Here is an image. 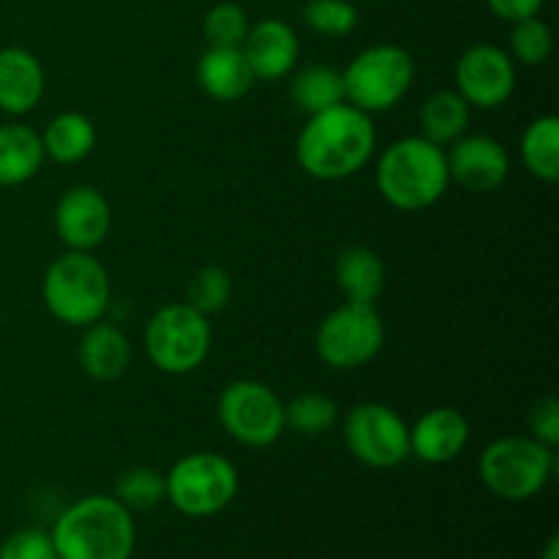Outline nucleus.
I'll use <instances>...</instances> for the list:
<instances>
[{
	"label": "nucleus",
	"instance_id": "nucleus-11",
	"mask_svg": "<svg viewBox=\"0 0 559 559\" xmlns=\"http://www.w3.org/2000/svg\"><path fill=\"white\" fill-rule=\"evenodd\" d=\"M344 442L371 469L399 467L409 459V426L393 407L380 402L355 404L344 418Z\"/></svg>",
	"mask_w": 559,
	"mask_h": 559
},
{
	"label": "nucleus",
	"instance_id": "nucleus-20",
	"mask_svg": "<svg viewBox=\"0 0 559 559\" xmlns=\"http://www.w3.org/2000/svg\"><path fill=\"white\" fill-rule=\"evenodd\" d=\"M41 134L25 123L0 126V186H22L44 164Z\"/></svg>",
	"mask_w": 559,
	"mask_h": 559
},
{
	"label": "nucleus",
	"instance_id": "nucleus-10",
	"mask_svg": "<svg viewBox=\"0 0 559 559\" xmlns=\"http://www.w3.org/2000/svg\"><path fill=\"white\" fill-rule=\"evenodd\" d=\"M218 424L243 448H267L284 435V402L257 380H235L218 396Z\"/></svg>",
	"mask_w": 559,
	"mask_h": 559
},
{
	"label": "nucleus",
	"instance_id": "nucleus-21",
	"mask_svg": "<svg viewBox=\"0 0 559 559\" xmlns=\"http://www.w3.org/2000/svg\"><path fill=\"white\" fill-rule=\"evenodd\" d=\"M336 284L353 304H377L385 289V262L366 246H349L336 260Z\"/></svg>",
	"mask_w": 559,
	"mask_h": 559
},
{
	"label": "nucleus",
	"instance_id": "nucleus-8",
	"mask_svg": "<svg viewBox=\"0 0 559 559\" xmlns=\"http://www.w3.org/2000/svg\"><path fill=\"white\" fill-rule=\"evenodd\" d=\"M213 331L202 311L189 304L162 306L145 325V353L164 374H191L211 355Z\"/></svg>",
	"mask_w": 559,
	"mask_h": 559
},
{
	"label": "nucleus",
	"instance_id": "nucleus-22",
	"mask_svg": "<svg viewBox=\"0 0 559 559\" xmlns=\"http://www.w3.org/2000/svg\"><path fill=\"white\" fill-rule=\"evenodd\" d=\"M98 131L82 112H60L41 131L44 156L58 164H80L93 153Z\"/></svg>",
	"mask_w": 559,
	"mask_h": 559
},
{
	"label": "nucleus",
	"instance_id": "nucleus-13",
	"mask_svg": "<svg viewBox=\"0 0 559 559\" xmlns=\"http://www.w3.org/2000/svg\"><path fill=\"white\" fill-rule=\"evenodd\" d=\"M112 207L96 186H71L55 205V233L69 251H93L107 240Z\"/></svg>",
	"mask_w": 559,
	"mask_h": 559
},
{
	"label": "nucleus",
	"instance_id": "nucleus-24",
	"mask_svg": "<svg viewBox=\"0 0 559 559\" xmlns=\"http://www.w3.org/2000/svg\"><path fill=\"white\" fill-rule=\"evenodd\" d=\"M522 164L533 178L544 183L559 180V120L557 115H540L527 123L522 134Z\"/></svg>",
	"mask_w": 559,
	"mask_h": 559
},
{
	"label": "nucleus",
	"instance_id": "nucleus-34",
	"mask_svg": "<svg viewBox=\"0 0 559 559\" xmlns=\"http://www.w3.org/2000/svg\"><path fill=\"white\" fill-rule=\"evenodd\" d=\"M544 3L546 0H486L491 14L511 22V25L519 20H527V16H538L540 9H544Z\"/></svg>",
	"mask_w": 559,
	"mask_h": 559
},
{
	"label": "nucleus",
	"instance_id": "nucleus-14",
	"mask_svg": "<svg viewBox=\"0 0 559 559\" xmlns=\"http://www.w3.org/2000/svg\"><path fill=\"white\" fill-rule=\"evenodd\" d=\"M448 173L462 189L475 194L497 191L511 173V156L500 140L486 134H464L453 145H448Z\"/></svg>",
	"mask_w": 559,
	"mask_h": 559
},
{
	"label": "nucleus",
	"instance_id": "nucleus-19",
	"mask_svg": "<svg viewBox=\"0 0 559 559\" xmlns=\"http://www.w3.org/2000/svg\"><path fill=\"white\" fill-rule=\"evenodd\" d=\"M197 82L216 102H238L254 85L240 47H207L197 63Z\"/></svg>",
	"mask_w": 559,
	"mask_h": 559
},
{
	"label": "nucleus",
	"instance_id": "nucleus-18",
	"mask_svg": "<svg viewBox=\"0 0 559 559\" xmlns=\"http://www.w3.org/2000/svg\"><path fill=\"white\" fill-rule=\"evenodd\" d=\"M82 371L96 382H112L123 377L131 366V342L112 322H93L82 333L76 349Z\"/></svg>",
	"mask_w": 559,
	"mask_h": 559
},
{
	"label": "nucleus",
	"instance_id": "nucleus-27",
	"mask_svg": "<svg viewBox=\"0 0 559 559\" xmlns=\"http://www.w3.org/2000/svg\"><path fill=\"white\" fill-rule=\"evenodd\" d=\"M284 424L304 437L328 435L338 424V404L325 393H300L284 404Z\"/></svg>",
	"mask_w": 559,
	"mask_h": 559
},
{
	"label": "nucleus",
	"instance_id": "nucleus-33",
	"mask_svg": "<svg viewBox=\"0 0 559 559\" xmlns=\"http://www.w3.org/2000/svg\"><path fill=\"white\" fill-rule=\"evenodd\" d=\"M530 437L544 445L555 448L559 442V402L555 396H544L530 409Z\"/></svg>",
	"mask_w": 559,
	"mask_h": 559
},
{
	"label": "nucleus",
	"instance_id": "nucleus-29",
	"mask_svg": "<svg viewBox=\"0 0 559 559\" xmlns=\"http://www.w3.org/2000/svg\"><path fill=\"white\" fill-rule=\"evenodd\" d=\"M229 298H233V276H229V271H224L222 265H205L189 282V300L186 304L211 317L227 309Z\"/></svg>",
	"mask_w": 559,
	"mask_h": 559
},
{
	"label": "nucleus",
	"instance_id": "nucleus-26",
	"mask_svg": "<svg viewBox=\"0 0 559 559\" xmlns=\"http://www.w3.org/2000/svg\"><path fill=\"white\" fill-rule=\"evenodd\" d=\"M112 497L131 513L153 511L167 502V478L153 467H131L118 475Z\"/></svg>",
	"mask_w": 559,
	"mask_h": 559
},
{
	"label": "nucleus",
	"instance_id": "nucleus-31",
	"mask_svg": "<svg viewBox=\"0 0 559 559\" xmlns=\"http://www.w3.org/2000/svg\"><path fill=\"white\" fill-rule=\"evenodd\" d=\"M309 31L328 38H344L358 27V9L349 0H309L304 5Z\"/></svg>",
	"mask_w": 559,
	"mask_h": 559
},
{
	"label": "nucleus",
	"instance_id": "nucleus-16",
	"mask_svg": "<svg viewBox=\"0 0 559 559\" xmlns=\"http://www.w3.org/2000/svg\"><path fill=\"white\" fill-rule=\"evenodd\" d=\"M469 442V420L456 407L426 409L409 426V456L424 464H448L464 453Z\"/></svg>",
	"mask_w": 559,
	"mask_h": 559
},
{
	"label": "nucleus",
	"instance_id": "nucleus-25",
	"mask_svg": "<svg viewBox=\"0 0 559 559\" xmlns=\"http://www.w3.org/2000/svg\"><path fill=\"white\" fill-rule=\"evenodd\" d=\"M293 102L300 112L317 115L322 109H331L344 102V80L342 71L333 69L328 63H311L304 66L298 74L293 76Z\"/></svg>",
	"mask_w": 559,
	"mask_h": 559
},
{
	"label": "nucleus",
	"instance_id": "nucleus-23",
	"mask_svg": "<svg viewBox=\"0 0 559 559\" xmlns=\"http://www.w3.org/2000/svg\"><path fill=\"white\" fill-rule=\"evenodd\" d=\"M469 115H473V107H469L456 91L431 93V96L420 104V136H426V140L435 142V145L440 147L453 145L459 136L467 134Z\"/></svg>",
	"mask_w": 559,
	"mask_h": 559
},
{
	"label": "nucleus",
	"instance_id": "nucleus-6",
	"mask_svg": "<svg viewBox=\"0 0 559 559\" xmlns=\"http://www.w3.org/2000/svg\"><path fill=\"white\" fill-rule=\"evenodd\" d=\"M344 102L366 115L388 112L407 96L415 80V60L399 44H374L355 55L342 71Z\"/></svg>",
	"mask_w": 559,
	"mask_h": 559
},
{
	"label": "nucleus",
	"instance_id": "nucleus-12",
	"mask_svg": "<svg viewBox=\"0 0 559 559\" xmlns=\"http://www.w3.org/2000/svg\"><path fill=\"white\" fill-rule=\"evenodd\" d=\"M516 91V63L508 49L473 44L456 60V93L475 109H497Z\"/></svg>",
	"mask_w": 559,
	"mask_h": 559
},
{
	"label": "nucleus",
	"instance_id": "nucleus-5",
	"mask_svg": "<svg viewBox=\"0 0 559 559\" xmlns=\"http://www.w3.org/2000/svg\"><path fill=\"white\" fill-rule=\"evenodd\" d=\"M480 480L495 497L527 502L546 489L555 473V448L535 437L511 435L489 442L480 453Z\"/></svg>",
	"mask_w": 559,
	"mask_h": 559
},
{
	"label": "nucleus",
	"instance_id": "nucleus-32",
	"mask_svg": "<svg viewBox=\"0 0 559 559\" xmlns=\"http://www.w3.org/2000/svg\"><path fill=\"white\" fill-rule=\"evenodd\" d=\"M0 559H58L49 533L20 530L0 544Z\"/></svg>",
	"mask_w": 559,
	"mask_h": 559
},
{
	"label": "nucleus",
	"instance_id": "nucleus-30",
	"mask_svg": "<svg viewBox=\"0 0 559 559\" xmlns=\"http://www.w3.org/2000/svg\"><path fill=\"white\" fill-rule=\"evenodd\" d=\"M251 22L243 5L224 0L216 3L202 20V33L207 38V47H240L249 33Z\"/></svg>",
	"mask_w": 559,
	"mask_h": 559
},
{
	"label": "nucleus",
	"instance_id": "nucleus-3",
	"mask_svg": "<svg viewBox=\"0 0 559 559\" xmlns=\"http://www.w3.org/2000/svg\"><path fill=\"white\" fill-rule=\"evenodd\" d=\"M374 183L382 200L396 211H429L451 186L445 147L420 134L391 142L377 162Z\"/></svg>",
	"mask_w": 559,
	"mask_h": 559
},
{
	"label": "nucleus",
	"instance_id": "nucleus-17",
	"mask_svg": "<svg viewBox=\"0 0 559 559\" xmlns=\"http://www.w3.org/2000/svg\"><path fill=\"white\" fill-rule=\"evenodd\" d=\"M47 87L41 60L25 47L0 49V112L20 118L38 107Z\"/></svg>",
	"mask_w": 559,
	"mask_h": 559
},
{
	"label": "nucleus",
	"instance_id": "nucleus-1",
	"mask_svg": "<svg viewBox=\"0 0 559 559\" xmlns=\"http://www.w3.org/2000/svg\"><path fill=\"white\" fill-rule=\"evenodd\" d=\"M377 129L371 115L342 102L309 115L295 142L300 169L317 180H344L358 175L371 162Z\"/></svg>",
	"mask_w": 559,
	"mask_h": 559
},
{
	"label": "nucleus",
	"instance_id": "nucleus-15",
	"mask_svg": "<svg viewBox=\"0 0 559 559\" xmlns=\"http://www.w3.org/2000/svg\"><path fill=\"white\" fill-rule=\"evenodd\" d=\"M246 55L254 80H284L295 71L300 55L298 33L289 22L278 20V16H267V20L254 22L246 33L243 44H240Z\"/></svg>",
	"mask_w": 559,
	"mask_h": 559
},
{
	"label": "nucleus",
	"instance_id": "nucleus-7",
	"mask_svg": "<svg viewBox=\"0 0 559 559\" xmlns=\"http://www.w3.org/2000/svg\"><path fill=\"white\" fill-rule=\"evenodd\" d=\"M167 502L189 519H207L227 511L238 497L240 475L222 453L197 451L169 467Z\"/></svg>",
	"mask_w": 559,
	"mask_h": 559
},
{
	"label": "nucleus",
	"instance_id": "nucleus-28",
	"mask_svg": "<svg viewBox=\"0 0 559 559\" xmlns=\"http://www.w3.org/2000/svg\"><path fill=\"white\" fill-rule=\"evenodd\" d=\"M551 49H555V36L540 16L513 22L511 38H508V55L513 63L544 66L551 58Z\"/></svg>",
	"mask_w": 559,
	"mask_h": 559
},
{
	"label": "nucleus",
	"instance_id": "nucleus-4",
	"mask_svg": "<svg viewBox=\"0 0 559 559\" xmlns=\"http://www.w3.org/2000/svg\"><path fill=\"white\" fill-rule=\"evenodd\" d=\"M49 314L71 328L104 320L112 300L109 273L91 251H66L47 267L41 282Z\"/></svg>",
	"mask_w": 559,
	"mask_h": 559
},
{
	"label": "nucleus",
	"instance_id": "nucleus-35",
	"mask_svg": "<svg viewBox=\"0 0 559 559\" xmlns=\"http://www.w3.org/2000/svg\"><path fill=\"white\" fill-rule=\"evenodd\" d=\"M540 559H559V538L557 535H551L549 544H546L544 555H540Z\"/></svg>",
	"mask_w": 559,
	"mask_h": 559
},
{
	"label": "nucleus",
	"instance_id": "nucleus-2",
	"mask_svg": "<svg viewBox=\"0 0 559 559\" xmlns=\"http://www.w3.org/2000/svg\"><path fill=\"white\" fill-rule=\"evenodd\" d=\"M49 538L58 559H131L134 513L112 495H87L55 519Z\"/></svg>",
	"mask_w": 559,
	"mask_h": 559
},
{
	"label": "nucleus",
	"instance_id": "nucleus-9",
	"mask_svg": "<svg viewBox=\"0 0 559 559\" xmlns=\"http://www.w3.org/2000/svg\"><path fill=\"white\" fill-rule=\"evenodd\" d=\"M385 344V322L374 304H353L333 309L314 336L317 355L325 366L353 371L371 364Z\"/></svg>",
	"mask_w": 559,
	"mask_h": 559
}]
</instances>
